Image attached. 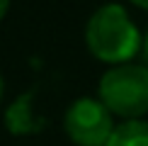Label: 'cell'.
I'll list each match as a JSON object with an SVG mask.
<instances>
[{"label": "cell", "mask_w": 148, "mask_h": 146, "mask_svg": "<svg viewBox=\"0 0 148 146\" xmlns=\"http://www.w3.org/2000/svg\"><path fill=\"white\" fill-rule=\"evenodd\" d=\"M100 100L112 114L138 119L148 112V68L136 63L109 68L100 81Z\"/></svg>", "instance_id": "7a4b0ae2"}, {"label": "cell", "mask_w": 148, "mask_h": 146, "mask_svg": "<svg viewBox=\"0 0 148 146\" xmlns=\"http://www.w3.org/2000/svg\"><path fill=\"white\" fill-rule=\"evenodd\" d=\"M8 8H10V0H0V20L8 15Z\"/></svg>", "instance_id": "52a82bcc"}, {"label": "cell", "mask_w": 148, "mask_h": 146, "mask_svg": "<svg viewBox=\"0 0 148 146\" xmlns=\"http://www.w3.org/2000/svg\"><path fill=\"white\" fill-rule=\"evenodd\" d=\"M141 54H143V61H146V68H148V34L143 36V41H141Z\"/></svg>", "instance_id": "8992f818"}, {"label": "cell", "mask_w": 148, "mask_h": 146, "mask_svg": "<svg viewBox=\"0 0 148 146\" xmlns=\"http://www.w3.org/2000/svg\"><path fill=\"white\" fill-rule=\"evenodd\" d=\"M3 90H5V85H3V76H0V100H3Z\"/></svg>", "instance_id": "9c48e42d"}, {"label": "cell", "mask_w": 148, "mask_h": 146, "mask_svg": "<svg viewBox=\"0 0 148 146\" xmlns=\"http://www.w3.org/2000/svg\"><path fill=\"white\" fill-rule=\"evenodd\" d=\"M134 5H138V8H143V10H148V0H131Z\"/></svg>", "instance_id": "ba28073f"}, {"label": "cell", "mask_w": 148, "mask_h": 146, "mask_svg": "<svg viewBox=\"0 0 148 146\" xmlns=\"http://www.w3.org/2000/svg\"><path fill=\"white\" fill-rule=\"evenodd\" d=\"M88 49L107 63H129L141 51V32L131 22L129 12L116 3H107L92 12L85 27Z\"/></svg>", "instance_id": "6da1fadb"}, {"label": "cell", "mask_w": 148, "mask_h": 146, "mask_svg": "<svg viewBox=\"0 0 148 146\" xmlns=\"http://www.w3.org/2000/svg\"><path fill=\"white\" fill-rule=\"evenodd\" d=\"M5 127L15 136H27V134H39L46 127V119H41L34 112V90L22 93L5 112Z\"/></svg>", "instance_id": "277c9868"}, {"label": "cell", "mask_w": 148, "mask_h": 146, "mask_svg": "<svg viewBox=\"0 0 148 146\" xmlns=\"http://www.w3.org/2000/svg\"><path fill=\"white\" fill-rule=\"evenodd\" d=\"M107 146H148V122L126 119L114 127Z\"/></svg>", "instance_id": "5b68a950"}, {"label": "cell", "mask_w": 148, "mask_h": 146, "mask_svg": "<svg viewBox=\"0 0 148 146\" xmlns=\"http://www.w3.org/2000/svg\"><path fill=\"white\" fill-rule=\"evenodd\" d=\"M66 134L75 146H107L114 132L112 112L95 97H80L63 117Z\"/></svg>", "instance_id": "3957f363"}]
</instances>
